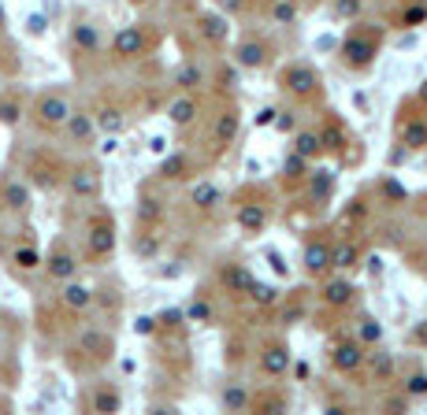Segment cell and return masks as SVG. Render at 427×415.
<instances>
[{
	"instance_id": "cell-1",
	"label": "cell",
	"mask_w": 427,
	"mask_h": 415,
	"mask_svg": "<svg viewBox=\"0 0 427 415\" xmlns=\"http://www.w3.org/2000/svg\"><path fill=\"white\" fill-rule=\"evenodd\" d=\"M71 112L74 108H71V100L63 97V93H41L37 104H34V123L45 126V130H60Z\"/></svg>"
},
{
	"instance_id": "cell-30",
	"label": "cell",
	"mask_w": 427,
	"mask_h": 415,
	"mask_svg": "<svg viewBox=\"0 0 427 415\" xmlns=\"http://www.w3.org/2000/svg\"><path fill=\"white\" fill-rule=\"evenodd\" d=\"M360 260V249L353 241H346V245H338V249H330V267H353V263Z\"/></svg>"
},
{
	"instance_id": "cell-8",
	"label": "cell",
	"mask_w": 427,
	"mask_h": 415,
	"mask_svg": "<svg viewBox=\"0 0 427 415\" xmlns=\"http://www.w3.org/2000/svg\"><path fill=\"white\" fill-rule=\"evenodd\" d=\"M41 267L49 271V279L67 282V279H74V274H78V256H74L71 249H63V245H60V249L52 252V256H49L45 263H41Z\"/></svg>"
},
{
	"instance_id": "cell-25",
	"label": "cell",
	"mask_w": 427,
	"mask_h": 415,
	"mask_svg": "<svg viewBox=\"0 0 427 415\" xmlns=\"http://www.w3.org/2000/svg\"><path fill=\"white\" fill-rule=\"evenodd\" d=\"M324 301H327L330 308H346L349 301H353V285H349L346 279L327 282V285H324Z\"/></svg>"
},
{
	"instance_id": "cell-4",
	"label": "cell",
	"mask_w": 427,
	"mask_h": 415,
	"mask_svg": "<svg viewBox=\"0 0 427 415\" xmlns=\"http://www.w3.org/2000/svg\"><path fill=\"white\" fill-rule=\"evenodd\" d=\"M85 249H90V256H112V249H115V227H112V219H97V222H90V233H85Z\"/></svg>"
},
{
	"instance_id": "cell-12",
	"label": "cell",
	"mask_w": 427,
	"mask_h": 415,
	"mask_svg": "<svg viewBox=\"0 0 427 415\" xmlns=\"http://www.w3.org/2000/svg\"><path fill=\"white\" fill-rule=\"evenodd\" d=\"M330 364H335L338 371H357L360 364H365V345L360 342H338L335 353H330Z\"/></svg>"
},
{
	"instance_id": "cell-54",
	"label": "cell",
	"mask_w": 427,
	"mask_h": 415,
	"mask_svg": "<svg viewBox=\"0 0 427 415\" xmlns=\"http://www.w3.org/2000/svg\"><path fill=\"white\" fill-rule=\"evenodd\" d=\"M387 408H390V412H398V408H405V397H394V400H387Z\"/></svg>"
},
{
	"instance_id": "cell-28",
	"label": "cell",
	"mask_w": 427,
	"mask_h": 415,
	"mask_svg": "<svg viewBox=\"0 0 427 415\" xmlns=\"http://www.w3.org/2000/svg\"><path fill=\"white\" fill-rule=\"evenodd\" d=\"M245 293H249V301L256 304V308H271L275 301H279V290H275V285H268V282H249V290H245Z\"/></svg>"
},
{
	"instance_id": "cell-37",
	"label": "cell",
	"mask_w": 427,
	"mask_h": 415,
	"mask_svg": "<svg viewBox=\"0 0 427 415\" xmlns=\"http://www.w3.org/2000/svg\"><path fill=\"white\" fill-rule=\"evenodd\" d=\"M271 19L279 26H290L297 19V4H294V0H275V4H271Z\"/></svg>"
},
{
	"instance_id": "cell-35",
	"label": "cell",
	"mask_w": 427,
	"mask_h": 415,
	"mask_svg": "<svg viewBox=\"0 0 427 415\" xmlns=\"http://www.w3.org/2000/svg\"><path fill=\"white\" fill-rule=\"evenodd\" d=\"M368 364H371V375L376 378H390L394 375V356L387 353V348H376V353L368 356Z\"/></svg>"
},
{
	"instance_id": "cell-42",
	"label": "cell",
	"mask_w": 427,
	"mask_h": 415,
	"mask_svg": "<svg viewBox=\"0 0 427 415\" xmlns=\"http://www.w3.org/2000/svg\"><path fill=\"white\" fill-rule=\"evenodd\" d=\"M186 319L190 323H212V304L208 301H194L186 308Z\"/></svg>"
},
{
	"instance_id": "cell-29",
	"label": "cell",
	"mask_w": 427,
	"mask_h": 415,
	"mask_svg": "<svg viewBox=\"0 0 427 415\" xmlns=\"http://www.w3.org/2000/svg\"><path fill=\"white\" fill-rule=\"evenodd\" d=\"M319 148H324V141H319V134H316V130H301V134L294 137V152H301L305 159L319 156Z\"/></svg>"
},
{
	"instance_id": "cell-55",
	"label": "cell",
	"mask_w": 427,
	"mask_h": 415,
	"mask_svg": "<svg viewBox=\"0 0 427 415\" xmlns=\"http://www.w3.org/2000/svg\"><path fill=\"white\" fill-rule=\"evenodd\" d=\"M420 100L427 104V82H424V86H420Z\"/></svg>"
},
{
	"instance_id": "cell-40",
	"label": "cell",
	"mask_w": 427,
	"mask_h": 415,
	"mask_svg": "<svg viewBox=\"0 0 427 415\" xmlns=\"http://www.w3.org/2000/svg\"><path fill=\"white\" fill-rule=\"evenodd\" d=\"M383 342V326L376 319H360V345H379Z\"/></svg>"
},
{
	"instance_id": "cell-10",
	"label": "cell",
	"mask_w": 427,
	"mask_h": 415,
	"mask_svg": "<svg viewBox=\"0 0 427 415\" xmlns=\"http://www.w3.org/2000/svg\"><path fill=\"white\" fill-rule=\"evenodd\" d=\"M41 263H45V256L37 252V245H15L12 256H8V267L15 274H34L41 271Z\"/></svg>"
},
{
	"instance_id": "cell-14",
	"label": "cell",
	"mask_w": 427,
	"mask_h": 415,
	"mask_svg": "<svg viewBox=\"0 0 427 415\" xmlns=\"http://www.w3.org/2000/svg\"><path fill=\"white\" fill-rule=\"evenodd\" d=\"M197 30H201V37H205L208 45H223V41H227V34H231L227 15H212V12L197 19Z\"/></svg>"
},
{
	"instance_id": "cell-15",
	"label": "cell",
	"mask_w": 427,
	"mask_h": 415,
	"mask_svg": "<svg viewBox=\"0 0 427 415\" xmlns=\"http://www.w3.org/2000/svg\"><path fill=\"white\" fill-rule=\"evenodd\" d=\"M260 371H264V375H271V378L286 375V371H290V353H286L283 345H268L260 353Z\"/></svg>"
},
{
	"instance_id": "cell-41",
	"label": "cell",
	"mask_w": 427,
	"mask_h": 415,
	"mask_svg": "<svg viewBox=\"0 0 427 415\" xmlns=\"http://www.w3.org/2000/svg\"><path fill=\"white\" fill-rule=\"evenodd\" d=\"M330 186H335V175H330V171H316L312 182H308V193H312V197H327Z\"/></svg>"
},
{
	"instance_id": "cell-45",
	"label": "cell",
	"mask_w": 427,
	"mask_h": 415,
	"mask_svg": "<svg viewBox=\"0 0 427 415\" xmlns=\"http://www.w3.org/2000/svg\"><path fill=\"white\" fill-rule=\"evenodd\" d=\"M335 12L342 19H357L360 15V0H335Z\"/></svg>"
},
{
	"instance_id": "cell-44",
	"label": "cell",
	"mask_w": 427,
	"mask_h": 415,
	"mask_svg": "<svg viewBox=\"0 0 427 415\" xmlns=\"http://www.w3.org/2000/svg\"><path fill=\"white\" fill-rule=\"evenodd\" d=\"M319 141H324V148H342L346 145V134H342L338 126H327V130L319 134Z\"/></svg>"
},
{
	"instance_id": "cell-56",
	"label": "cell",
	"mask_w": 427,
	"mask_h": 415,
	"mask_svg": "<svg viewBox=\"0 0 427 415\" xmlns=\"http://www.w3.org/2000/svg\"><path fill=\"white\" fill-rule=\"evenodd\" d=\"M131 4H149V0H131Z\"/></svg>"
},
{
	"instance_id": "cell-36",
	"label": "cell",
	"mask_w": 427,
	"mask_h": 415,
	"mask_svg": "<svg viewBox=\"0 0 427 415\" xmlns=\"http://www.w3.org/2000/svg\"><path fill=\"white\" fill-rule=\"evenodd\" d=\"M134 252L142 260H153L160 252V238H156V233H137V238H134Z\"/></svg>"
},
{
	"instance_id": "cell-6",
	"label": "cell",
	"mask_w": 427,
	"mask_h": 415,
	"mask_svg": "<svg viewBox=\"0 0 427 415\" xmlns=\"http://www.w3.org/2000/svg\"><path fill=\"white\" fill-rule=\"evenodd\" d=\"M342 52V60L349 63V67H368L371 60H376V41H368V37H346L338 45Z\"/></svg>"
},
{
	"instance_id": "cell-52",
	"label": "cell",
	"mask_w": 427,
	"mask_h": 415,
	"mask_svg": "<svg viewBox=\"0 0 427 415\" xmlns=\"http://www.w3.org/2000/svg\"><path fill=\"white\" fill-rule=\"evenodd\" d=\"M275 115H279L275 108H260V112H256V126H271V123H275Z\"/></svg>"
},
{
	"instance_id": "cell-49",
	"label": "cell",
	"mask_w": 427,
	"mask_h": 415,
	"mask_svg": "<svg viewBox=\"0 0 427 415\" xmlns=\"http://www.w3.org/2000/svg\"><path fill=\"white\" fill-rule=\"evenodd\" d=\"M383 193H387L390 200H405V189L394 182V178H387V182H383Z\"/></svg>"
},
{
	"instance_id": "cell-20",
	"label": "cell",
	"mask_w": 427,
	"mask_h": 415,
	"mask_svg": "<svg viewBox=\"0 0 427 415\" xmlns=\"http://www.w3.org/2000/svg\"><path fill=\"white\" fill-rule=\"evenodd\" d=\"M234 56H238V67H264V60H268V45H264V41H242Z\"/></svg>"
},
{
	"instance_id": "cell-33",
	"label": "cell",
	"mask_w": 427,
	"mask_h": 415,
	"mask_svg": "<svg viewBox=\"0 0 427 415\" xmlns=\"http://www.w3.org/2000/svg\"><path fill=\"white\" fill-rule=\"evenodd\" d=\"M201 82H205V71H201L197 63H183L178 74H175V86L178 89H194V86H201Z\"/></svg>"
},
{
	"instance_id": "cell-16",
	"label": "cell",
	"mask_w": 427,
	"mask_h": 415,
	"mask_svg": "<svg viewBox=\"0 0 427 415\" xmlns=\"http://www.w3.org/2000/svg\"><path fill=\"white\" fill-rule=\"evenodd\" d=\"M63 130L71 134V141L85 145L93 134H97V126H93V115H85V112H71V115H67V123H63Z\"/></svg>"
},
{
	"instance_id": "cell-26",
	"label": "cell",
	"mask_w": 427,
	"mask_h": 415,
	"mask_svg": "<svg viewBox=\"0 0 427 415\" xmlns=\"http://www.w3.org/2000/svg\"><path fill=\"white\" fill-rule=\"evenodd\" d=\"M93 126H97L101 134H112V137H115V134L126 126V119H123L119 108H101L97 115H93Z\"/></svg>"
},
{
	"instance_id": "cell-21",
	"label": "cell",
	"mask_w": 427,
	"mask_h": 415,
	"mask_svg": "<svg viewBox=\"0 0 427 415\" xmlns=\"http://www.w3.org/2000/svg\"><path fill=\"white\" fill-rule=\"evenodd\" d=\"M90 408H93V412H101V415L123 412V397H119V389H112V386H101L97 393H93Z\"/></svg>"
},
{
	"instance_id": "cell-2",
	"label": "cell",
	"mask_w": 427,
	"mask_h": 415,
	"mask_svg": "<svg viewBox=\"0 0 427 415\" xmlns=\"http://www.w3.org/2000/svg\"><path fill=\"white\" fill-rule=\"evenodd\" d=\"M74 353H85L90 360H104L115 353V342L108 330H97V326H85L78 334V342H74Z\"/></svg>"
},
{
	"instance_id": "cell-13",
	"label": "cell",
	"mask_w": 427,
	"mask_h": 415,
	"mask_svg": "<svg viewBox=\"0 0 427 415\" xmlns=\"http://www.w3.org/2000/svg\"><path fill=\"white\" fill-rule=\"evenodd\" d=\"M71 45L82 52V56H93V52H101V30L93 23H74L71 26Z\"/></svg>"
},
{
	"instance_id": "cell-47",
	"label": "cell",
	"mask_w": 427,
	"mask_h": 415,
	"mask_svg": "<svg viewBox=\"0 0 427 415\" xmlns=\"http://www.w3.org/2000/svg\"><path fill=\"white\" fill-rule=\"evenodd\" d=\"M424 19H427V8L416 4V8H409V12H405V26H420Z\"/></svg>"
},
{
	"instance_id": "cell-51",
	"label": "cell",
	"mask_w": 427,
	"mask_h": 415,
	"mask_svg": "<svg viewBox=\"0 0 427 415\" xmlns=\"http://www.w3.org/2000/svg\"><path fill=\"white\" fill-rule=\"evenodd\" d=\"M134 330H137V334H153V330H156V319H153V315H137Z\"/></svg>"
},
{
	"instance_id": "cell-7",
	"label": "cell",
	"mask_w": 427,
	"mask_h": 415,
	"mask_svg": "<svg viewBox=\"0 0 427 415\" xmlns=\"http://www.w3.org/2000/svg\"><path fill=\"white\" fill-rule=\"evenodd\" d=\"M112 52H115L119 60H137V56L145 52V34H142L137 26H123L119 34L112 37Z\"/></svg>"
},
{
	"instance_id": "cell-34",
	"label": "cell",
	"mask_w": 427,
	"mask_h": 415,
	"mask_svg": "<svg viewBox=\"0 0 427 415\" xmlns=\"http://www.w3.org/2000/svg\"><path fill=\"white\" fill-rule=\"evenodd\" d=\"M223 408H227V412H245V408H249V393L234 382V386L223 389Z\"/></svg>"
},
{
	"instance_id": "cell-19",
	"label": "cell",
	"mask_w": 427,
	"mask_h": 415,
	"mask_svg": "<svg viewBox=\"0 0 427 415\" xmlns=\"http://www.w3.org/2000/svg\"><path fill=\"white\" fill-rule=\"evenodd\" d=\"M167 115H171V123H175V126H190V123H194V115H197V100L190 97V93H183V97H175L167 104Z\"/></svg>"
},
{
	"instance_id": "cell-50",
	"label": "cell",
	"mask_w": 427,
	"mask_h": 415,
	"mask_svg": "<svg viewBox=\"0 0 427 415\" xmlns=\"http://www.w3.org/2000/svg\"><path fill=\"white\" fill-rule=\"evenodd\" d=\"M26 30H30L34 37H41V34H45V15H30V19H26Z\"/></svg>"
},
{
	"instance_id": "cell-18",
	"label": "cell",
	"mask_w": 427,
	"mask_h": 415,
	"mask_svg": "<svg viewBox=\"0 0 427 415\" xmlns=\"http://www.w3.org/2000/svg\"><path fill=\"white\" fill-rule=\"evenodd\" d=\"M238 227L245 233H260L268 227V211H264V204H242L238 208Z\"/></svg>"
},
{
	"instance_id": "cell-53",
	"label": "cell",
	"mask_w": 427,
	"mask_h": 415,
	"mask_svg": "<svg viewBox=\"0 0 427 415\" xmlns=\"http://www.w3.org/2000/svg\"><path fill=\"white\" fill-rule=\"evenodd\" d=\"M219 4H223V12H227V15H234L242 8V0H219Z\"/></svg>"
},
{
	"instance_id": "cell-23",
	"label": "cell",
	"mask_w": 427,
	"mask_h": 415,
	"mask_svg": "<svg viewBox=\"0 0 427 415\" xmlns=\"http://www.w3.org/2000/svg\"><path fill=\"white\" fill-rule=\"evenodd\" d=\"M134 215H137V227H156L164 219V204H160V197H142Z\"/></svg>"
},
{
	"instance_id": "cell-5",
	"label": "cell",
	"mask_w": 427,
	"mask_h": 415,
	"mask_svg": "<svg viewBox=\"0 0 427 415\" xmlns=\"http://www.w3.org/2000/svg\"><path fill=\"white\" fill-rule=\"evenodd\" d=\"M319 86V74L308 67V63H294V67L283 71V89H290L294 97H308Z\"/></svg>"
},
{
	"instance_id": "cell-32",
	"label": "cell",
	"mask_w": 427,
	"mask_h": 415,
	"mask_svg": "<svg viewBox=\"0 0 427 415\" xmlns=\"http://www.w3.org/2000/svg\"><path fill=\"white\" fill-rule=\"evenodd\" d=\"M23 123V104L19 97H0V126H19Z\"/></svg>"
},
{
	"instance_id": "cell-27",
	"label": "cell",
	"mask_w": 427,
	"mask_h": 415,
	"mask_svg": "<svg viewBox=\"0 0 427 415\" xmlns=\"http://www.w3.org/2000/svg\"><path fill=\"white\" fill-rule=\"evenodd\" d=\"M219 197H223L219 186H212V182H197L194 189H190V200H194L201 211H212V208L219 204Z\"/></svg>"
},
{
	"instance_id": "cell-39",
	"label": "cell",
	"mask_w": 427,
	"mask_h": 415,
	"mask_svg": "<svg viewBox=\"0 0 427 415\" xmlns=\"http://www.w3.org/2000/svg\"><path fill=\"white\" fill-rule=\"evenodd\" d=\"M238 134V115H219L216 119V141H231V137Z\"/></svg>"
},
{
	"instance_id": "cell-38",
	"label": "cell",
	"mask_w": 427,
	"mask_h": 415,
	"mask_svg": "<svg viewBox=\"0 0 427 415\" xmlns=\"http://www.w3.org/2000/svg\"><path fill=\"white\" fill-rule=\"evenodd\" d=\"M305 171H308V159L301 152H290V156L283 159V175L286 178H305Z\"/></svg>"
},
{
	"instance_id": "cell-9",
	"label": "cell",
	"mask_w": 427,
	"mask_h": 415,
	"mask_svg": "<svg viewBox=\"0 0 427 415\" xmlns=\"http://www.w3.org/2000/svg\"><path fill=\"white\" fill-rule=\"evenodd\" d=\"M0 208L26 211L30 208V186L19 182V178H0Z\"/></svg>"
},
{
	"instance_id": "cell-31",
	"label": "cell",
	"mask_w": 427,
	"mask_h": 415,
	"mask_svg": "<svg viewBox=\"0 0 427 415\" xmlns=\"http://www.w3.org/2000/svg\"><path fill=\"white\" fill-rule=\"evenodd\" d=\"M249 282H253V274L245 271V267H238V263L223 271V285H227L231 293H245V290H249Z\"/></svg>"
},
{
	"instance_id": "cell-17",
	"label": "cell",
	"mask_w": 427,
	"mask_h": 415,
	"mask_svg": "<svg viewBox=\"0 0 427 415\" xmlns=\"http://www.w3.org/2000/svg\"><path fill=\"white\" fill-rule=\"evenodd\" d=\"M327 267H330V245L308 241V245H305V271H308V274H324Z\"/></svg>"
},
{
	"instance_id": "cell-24",
	"label": "cell",
	"mask_w": 427,
	"mask_h": 415,
	"mask_svg": "<svg viewBox=\"0 0 427 415\" xmlns=\"http://www.w3.org/2000/svg\"><path fill=\"white\" fill-rule=\"evenodd\" d=\"M401 145L412 148V152H420V148H427V123L420 119H409L401 126Z\"/></svg>"
},
{
	"instance_id": "cell-11",
	"label": "cell",
	"mask_w": 427,
	"mask_h": 415,
	"mask_svg": "<svg viewBox=\"0 0 427 415\" xmlns=\"http://www.w3.org/2000/svg\"><path fill=\"white\" fill-rule=\"evenodd\" d=\"M60 304L67 308V312H85V308L93 304V290L82 285V282H74V279H67L63 282V293H60Z\"/></svg>"
},
{
	"instance_id": "cell-48",
	"label": "cell",
	"mask_w": 427,
	"mask_h": 415,
	"mask_svg": "<svg viewBox=\"0 0 427 415\" xmlns=\"http://www.w3.org/2000/svg\"><path fill=\"white\" fill-rule=\"evenodd\" d=\"M271 126H279V130H294V126H297V115H294V112H279Z\"/></svg>"
},
{
	"instance_id": "cell-3",
	"label": "cell",
	"mask_w": 427,
	"mask_h": 415,
	"mask_svg": "<svg viewBox=\"0 0 427 415\" xmlns=\"http://www.w3.org/2000/svg\"><path fill=\"white\" fill-rule=\"evenodd\" d=\"M67 189H71L74 200H93V197L101 193V171L93 164L74 167V171L67 175Z\"/></svg>"
},
{
	"instance_id": "cell-46",
	"label": "cell",
	"mask_w": 427,
	"mask_h": 415,
	"mask_svg": "<svg viewBox=\"0 0 427 415\" xmlns=\"http://www.w3.org/2000/svg\"><path fill=\"white\" fill-rule=\"evenodd\" d=\"M183 319H186V312H178V308H164L156 323H164V326H178V323H183Z\"/></svg>"
},
{
	"instance_id": "cell-22",
	"label": "cell",
	"mask_w": 427,
	"mask_h": 415,
	"mask_svg": "<svg viewBox=\"0 0 427 415\" xmlns=\"http://www.w3.org/2000/svg\"><path fill=\"white\" fill-rule=\"evenodd\" d=\"M190 175V159L183 152H171L160 159V178H167V182H178V178Z\"/></svg>"
},
{
	"instance_id": "cell-43",
	"label": "cell",
	"mask_w": 427,
	"mask_h": 415,
	"mask_svg": "<svg viewBox=\"0 0 427 415\" xmlns=\"http://www.w3.org/2000/svg\"><path fill=\"white\" fill-rule=\"evenodd\" d=\"M405 397H427V375L424 371L409 375V382H405Z\"/></svg>"
}]
</instances>
